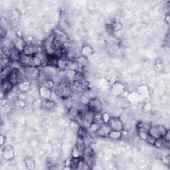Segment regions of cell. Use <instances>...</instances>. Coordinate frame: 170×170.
I'll use <instances>...</instances> for the list:
<instances>
[{
  "label": "cell",
  "instance_id": "6da1fadb",
  "mask_svg": "<svg viewBox=\"0 0 170 170\" xmlns=\"http://www.w3.org/2000/svg\"><path fill=\"white\" fill-rule=\"evenodd\" d=\"M168 130L163 125L151 126L148 131V134L155 139H157V138H163Z\"/></svg>",
  "mask_w": 170,
  "mask_h": 170
},
{
  "label": "cell",
  "instance_id": "7a4b0ae2",
  "mask_svg": "<svg viewBox=\"0 0 170 170\" xmlns=\"http://www.w3.org/2000/svg\"><path fill=\"white\" fill-rule=\"evenodd\" d=\"M107 124L110 126L112 130L123 131L124 124L118 117H110Z\"/></svg>",
  "mask_w": 170,
  "mask_h": 170
},
{
  "label": "cell",
  "instance_id": "3957f363",
  "mask_svg": "<svg viewBox=\"0 0 170 170\" xmlns=\"http://www.w3.org/2000/svg\"><path fill=\"white\" fill-rule=\"evenodd\" d=\"M87 108L94 112H101L102 110V104L99 99H92L87 103Z\"/></svg>",
  "mask_w": 170,
  "mask_h": 170
},
{
  "label": "cell",
  "instance_id": "277c9868",
  "mask_svg": "<svg viewBox=\"0 0 170 170\" xmlns=\"http://www.w3.org/2000/svg\"><path fill=\"white\" fill-rule=\"evenodd\" d=\"M112 129L110 127V126H109L108 124L104 123L103 124L100 126V127L99 128V129H98L96 134L99 137L107 138L108 137L109 134L110 133Z\"/></svg>",
  "mask_w": 170,
  "mask_h": 170
},
{
  "label": "cell",
  "instance_id": "5b68a950",
  "mask_svg": "<svg viewBox=\"0 0 170 170\" xmlns=\"http://www.w3.org/2000/svg\"><path fill=\"white\" fill-rule=\"evenodd\" d=\"M13 47L16 50L18 51L20 53H22L24 50V48L26 45V42L21 37L16 36L13 40Z\"/></svg>",
  "mask_w": 170,
  "mask_h": 170
},
{
  "label": "cell",
  "instance_id": "8992f818",
  "mask_svg": "<svg viewBox=\"0 0 170 170\" xmlns=\"http://www.w3.org/2000/svg\"><path fill=\"white\" fill-rule=\"evenodd\" d=\"M52 93H53L52 89L44 86H40L39 96L42 98L43 100H49L51 98Z\"/></svg>",
  "mask_w": 170,
  "mask_h": 170
},
{
  "label": "cell",
  "instance_id": "52a82bcc",
  "mask_svg": "<svg viewBox=\"0 0 170 170\" xmlns=\"http://www.w3.org/2000/svg\"><path fill=\"white\" fill-rule=\"evenodd\" d=\"M13 85L11 84L7 79H3L1 80V93H4L5 94H7L9 93L13 90Z\"/></svg>",
  "mask_w": 170,
  "mask_h": 170
},
{
  "label": "cell",
  "instance_id": "ba28073f",
  "mask_svg": "<svg viewBox=\"0 0 170 170\" xmlns=\"http://www.w3.org/2000/svg\"><path fill=\"white\" fill-rule=\"evenodd\" d=\"M2 155L3 157L6 160H10L12 159L14 156V152L12 147L10 146H5L4 149H3Z\"/></svg>",
  "mask_w": 170,
  "mask_h": 170
},
{
  "label": "cell",
  "instance_id": "9c48e42d",
  "mask_svg": "<svg viewBox=\"0 0 170 170\" xmlns=\"http://www.w3.org/2000/svg\"><path fill=\"white\" fill-rule=\"evenodd\" d=\"M94 114L95 112L93 111L88 110V108L86 109L84 113V121H83V123H86V124L90 126L93 122Z\"/></svg>",
  "mask_w": 170,
  "mask_h": 170
},
{
  "label": "cell",
  "instance_id": "30bf717a",
  "mask_svg": "<svg viewBox=\"0 0 170 170\" xmlns=\"http://www.w3.org/2000/svg\"><path fill=\"white\" fill-rule=\"evenodd\" d=\"M31 86V82L29 80H25L20 82L17 85V88L20 91V93H27L30 90Z\"/></svg>",
  "mask_w": 170,
  "mask_h": 170
},
{
  "label": "cell",
  "instance_id": "8fae6325",
  "mask_svg": "<svg viewBox=\"0 0 170 170\" xmlns=\"http://www.w3.org/2000/svg\"><path fill=\"white\" fill-rule=\"evenodd\" d=\"M21 54L22 53L16 50L15 48H13L12 51H11L10 56H9V59H10V61H20Z\"/></svg>",
  "mask_w": 170,
  "mask_h": 170
},
{
  "label": "cell",
  "instance_id": "7c38bea8",
  "mask_svg": "<svg viewBox=\"0 0 170 170\" xmlns=\"http://www.w3.org/2000/svg\"><path fill=\"white\" fill-rule=\"evenodd\" d=\"M55 106V103H54V100H43V106L42 108L46 109V110H50L53 109V108Z\"/></svg>",
  "mask_w": 170,
  "mask_h": 170
},
{
  "label": "cell",
  "instance_id": "4fadbf2b",
  "mask_svg": "<svg viewBox=\"0 0 170 170\" xmlns=\"http://www.w3.org/2000/svg\"><path fill=\"white\" fill-rule=\"evenodd\" d=\"M151 125L146 122H141L138 126V132H146L148 133V131Z\"/></svg>",
  "mask_w": 170,
  "mask_h": 170
},
{
  "label": "cell",
  "instance_id": "5bb4252c",
  "mask_svg": "<svg viewBox=\"0 0 170 170\" xmlns=\"http://www.w3.org/2000/svg\"><path fill=\"white\" fill-rule=\"evenodd\" d=\"M93 123L96 124L99 126L103 124L104 121H103L102 112H96V113L94 114Z\"/></svg>",
  "mask_w": 170,
  "mask_h": 170
},
{
  "label": "cell",
  "instance_id": "9a60e30c",
  "mask_svg": "<svg viewBox=\"0 0 170 170\" xmlns=\"http://www.w3.org/2000/svg\"><path fill=\"white\" fill-rule=\"evenodd\" d=\"M122 136H123L122 131L112 130L110 132V133L109 134L108 138H110V139H112V140H117L120 139V138H122Z\"/></svg>",
  "mask_w": 170,
  "mask_h": 170
},
{
  "label": "cell",
  "instance_id": "2e32d148",
  "mask_svg": "<svg viewBox=\"0 0 170 170\" xmlns=\"http://www.w3.org/2000/svg\"><path fill=\"white\" fill-rule=\"evenodd\" d=\"M124 87L122 85L120 82H116L112 86V91H113L114 93H116L117 94H120L123 92Z\"/></svg>",
  "mask_w": 170,
  "mask_h": 170
},
{
  "label": "cell",
  "instance_id": "e0dca14e",
  "mask_svg": "<svg viewBox=\"0 0 170 170\" xmlns=\"http://www.w3.org/2000/svg\"><path fill=\"white\" fill-rule=\"evenodd\" d=\"M77 133L79 138H81L82 139H84V138L87 136V128L83 127V126H80V128L77 130Z\"/></svg>",
  "mask_w": 170,
  "mask_h": 170
},
{
  "label": "cell",
  "instance_id": "ac0fdd59",
  "mask_svg": "<svg viewBox=\"0 0 170 170\" xmlns=\"http://www.w3.org/2000/svg\"><path fill=\"white\" fill-rule=\"evenodd\" d=\"M72 157L73 158H79L82 157L83 155V152L80 150L79 149H78L76 146H74V148L72 150Z\"/></svg>",
  "mask_w": 170,
  "mask_h": 170
},
{
  "label": "cell",
  "instance_id": "d6986e66",
  "mask_svg": "<svg viewBox=\"0 0 170 170\" xmlns=\"http://www.w3.org/2000/svg\"><path fill=\"white\" fill-rule=\"evenodd\" d=\"M93 53V50L90 46H85L83 47V48L82 49V56H84L85 57H87V56L91 55V54Z\"/></svg>",
  "mask_w": 170,
  "mask_h": 170
},
{
  "label": "cell",
  "instance_id": "ffe728a7",
  "mask_svg": "<svg viewBox=\"0 0 170 170\" xmlns=\"http://www.w3.org/2000/svg\"><path fill=\"white\" fill-rule=\"evenodd\" d=\"M25 162L26 167H27L28 169H35V163L33 162V159H31V158H27Z\"/></svg>",
  "mask_w": 170,
  "mask_h": 170
},
{
  "label": "cell",
  "instance_id": "44dd1931",
  "mask_svg": "<svg viewBox=\"0 0 170 170\" xmlns=\"http://www.w3.org/2000/svg\"><path fill=\"white\" fill-rule=\"evenodd\" d=\"M43 100L41 99H37L35 100H34L33 102H32V105L34 108H41L43 106Z\"/></svg>",
  "mask_w": 170,
  "mask_h": 170
},
{
  "label": "cell",
  "instance_id": "7402d4cb",
  "mask_svg": "<svg viewBox=\"0 0 170 170\" xmlns=\"http://www.w3.org/2000/svg\"><path fill=\"white\" fill-rule=\"evenodd\" d=\"M138 134L140 138H142V140H144L146 141L147 138H148V137L149 136L148 133H146V132H138Z\"/></svg>",
  "mask_w": 170,
  "mask_h": 170
},
{
  "label": "cell",
  "instance_id": "603a6c76",
  "mask_svg": "<svg viewBox=\"0 0 170 170\" xmlns=\"http://www.w3.org/2000/svg\"><path fill=\"white\" fill-rule=\"evenodd\" d=\"M110 117L111 116H110V115H109L108 113H106V112H105V113H102V118H103L104 123L107 124Z\"/></svg>",
  "mask_w": 170,
  "mask_h": 170
},
{
  "label": "cell",
  "instance_id": "cb8c5ba5",
  "mask_svg": "<svg viewBox=\"0 0 170 170\" xmlns=\"http://www.w3.org/2000/svg\"><path fill=\"white\" fill-rule=\"evenodd\" d=\"M164 140L166 141V142H169V140H170V136H169V130H168V132H167V133L166 134L165 136L163 138Z\"/></svg>",
  "mask_w": 170,
  "mask_h": 170
},
{
  "label": "cell",
  "instance_id": "d4e9b609",
  "mask_svg": "<svg viewBox=\"0 0 170 170\" xmlns=\"http://www.w3.org/2000/svg\"><path fill=\"white\" fill-rule=\"evenodd\" d=\"M165 19L167 22V24L169 25V14H167V15L165 16Z\"/></svg>",
  "mask_w": 170,
  "mask_h": 170
},
{
  "label": "cell",
  "instance_id": "484cf974",
  "mask_svg": "<svg viewBox=\"0 0 170 170\" xmlns=\"http://www.w3.org/2000/svg\"><path fill=\"white\" fill-rule=\"evenodd\" d=\"M4 137L2 136H1V145L2 146L3 144H4Z\"/></svg>",
  "mask_w": 170,
  "mask_h": 170
}]
</instances>
